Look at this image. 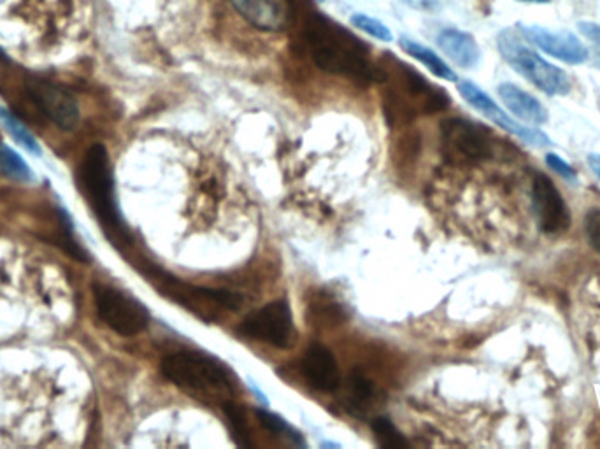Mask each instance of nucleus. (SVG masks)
<instances>
[{"label":"nucleus","instance_id":"1","mask_svg":"<svg viewBox=\"0 0 600 449\" xmlns=\"http://www.w3.org/2000/svg\"><path fill=\"white\" fill-rule=\"evenodd\" d=\"M302 34L313 62L322 71L364 83L385 81V69L372 62L369 46L322 13L306 16Z\"/></svg>","mask_w":600,"mask_h":449},{"label":"nucleus","instance_id":"2","mask_svg":"<svg viewBox=\"0 0 600 449\" xmlns=\"http://www.w3.org/2000/svg\"><path fill=\"white\" fill-rule=\"evenodd\" d=\"M78 183L109 241H113L120 248L132 243L129 230L123 225L116 207L113 172L108 151L104 146L95 144L86 151L85 160L79 167Z\"/></svg>","mask_w":600,"mask_h":449},{"label":"nucleus","instance_id":"3","mask_svg":"<svg viewBox=\"0 0 600 449\" xmlns=\"http://www.w3.org/2000/svg\"><path fill=\"white\" fill-rule=\"evenodd\" d=\"M160 369L165 378L183 390L230 395L236 388L232 372L220 360L199 351H179L167 355Z\"/></svg>","mask_w":600,"mask_h":449},{"label":"nucleus","instance_id":"4","mask_svg":"<svg viewBox=\"0 0 600 449\" xmlns=\"http://www.w3.org/2000/svg\"><path fill=\"white\" fill-rule=\"evenodd\" d=\"M497 48L502 58L520 76L539 88L546 95H567L572 90L571 78L557 65L544 60L537 51L525 43L522 34L515 29H504L497 36Z\"/></svg>","mask_w":600,"mask_h":449},{"label":"nucleus","instance_id":"5","mask_svg":"<svg viewBox=\"0 0 600 449\" xmlns=\"http://www.w3.org/2000/svg\"><path fill=\"white\" fill-rule=\"evenodd\" d=\"M393 88L386 97L388 113L395 115H415V113H436L450 106V95L432 85L420 76L415 69L393 60Z\"/></svg>","mask_w":600,"mask_h":449},{"label":"nucleus","instance_id":"6","mask_svg":"<svg viewBox=\"0 0 600 449\" xmlns=\"http://www.w3.org/2000/svg\"><path fill=\"white\" fill-rule=\"evenodd\" d=\"M499 139L481 123L450 118L441 125V150L451 164L472 165L492 158Z\"/></svg>","mask_w":600,"mask_h":449},{"label":"nucleus","instance_id":"7","mask_svg":"<svg viewBox=\"0 0 600 449\" xmlns=\"http://www.w3.org/2000/svg\"><path fill=\"white\" fill-rule=\"evenodd\" d=\"M93 297L97 304V313L116 334L132 337L143 332L150 323V313L139 300L130 297L129 293L118 290L115 286L93 285Z\"/></svg>","mask_w":600,"mask_h":449},{"label":"nucleus","instance_id":"8","mask_svg":"<svg viewBox=\"0 0 600 449\" xmlns=\"http://www.w3.org/2000/svg\"><path fill=\"white\" fill-rule=\"evenodd\" d=\"M293 316L286 300H276L244 318L239 334L276 348H288L293 341Z\"/></svg>","mask_w":600,"mask_h":449},{"label":"nucleus","instance_id":"9","mask_svg":"<svg viewBox=\"0 0 600 449\" xmlns=\"http://www.w3.org/2000/svg\"><path fill=\"white\" fill-rule=\"evenodd\" d=\"M458 92L462 93L465 102L471 104L474 109H478L481 115L488 118L490 122L495 123L500 129L506 130L513 136L520 137L525 143L532 144L536 148H544L551 146L550 137L543 134L541 130L532 129V127H523L520 123L515 122L508 113H504L502 107L497 106V102L483 92L479 86L474 85L471 81H462L458 85Z\"/></svg>","mask_w":600,"mask_h":449},{"label":"nucleus","instance_id":"10","mask_svg":"<svg viewBox=\"0 0 600 449\" xmlns=\"http://www.w3.org/2000/svg\"><path fill=\"white\" fill-rule=\"evenodd\" d=\"M532 202L539 227L546 234L558 236L571 227V213L562 193L546 174H537L532 183Z\"/></svg>","mask_w":600,"mask_h":449},{"label":"nucleus","instance_id":"11","mask_svg":"<svg viewBox=\"0 0 600 449\" xmlns=\"http://www.w3.org/2000/svg\"><path fill=\"white\" fill-rule=\"evenodd\" d=\"M516 29L522 34L525 41H529L539 50L562 60L565 64H585L590 55L585 44L567 30H551L541 27V25H518Z\"/></svg>","mask_w":600,"mask_h":449},{"label":"nucleus","instance_id":"12","mask_svg":"<svg viewBox=\"0 0 600 449\" xmlns=\"http://www.w3.org/2000/svg\"><path fill=\"white\" fill-rule=\"evenodd\" d=\"M27 88L39 111L46 118H50L57 127L62 130L76 127L79 120V107L76 100L72 99L71 93L43 79H32Z\"/></svg>","mask_w":600,"mask_h":449},{"label":"nucleus","instance_id":"13","mask_svg":"<svg viewBox=\"0 0 600 449\" xmlns=\"http://www.w3.org/2000/svg\"><path fill=\"white\" fill-rule=\"evenodd\" d=\"M237 13L255 29L279 32L290 18L288 0H230Z\"/></svg>","mask_w":600,"mask_h":449},{"label":"nucleus","instance_id":"14","mask_svg":"<svg viewBox=\"0 0 600 449\" xmlns=\"http://www.w3.org/2000/svg\"><path fill=\"white\" fill-rule=\"evenodd\" d=\"M300 369L304 378L308 379L309 385L315 386L320 392H334L341 381L336 357L322 344L309 346L302 358Z\"/></svg>","mask_w":600,"mask_h":449},{"label":"nucleus","instance_id":"15","mask_svg":"<svg viewBox=\"0 0 600 449\" xmlns=\"http://www.w3.org/2000/svg\"><path fill=\"white\" fill-rule=\"evenodd\" d=\"M499 97L504 102V106L508 107L509 111L520 118L525 123L530 125H544L548 122V111L546 107L532 97L530 93L525 92L522 88L513 85V83H502L497 88Z\"/></svg>","mask_w":600,"mask_h":449},{"label":"nucleus","instance_id":"16","mask_svg":"<svg viewBox=\"0 0 600 449\" xmlns=\"http://www.w3.org/2000/svg\"><path fill=\"white\" fill-rule=\"evenodd\" d=\"M437 44L446 57H450L462 69H474L481 60L476 39L464 30L444 29L437 36Z\"/></svg>","mask_w":600,"mask_h":449},{"label":"nucleus","instance_id":"17","mask_svg":"<svg viewBox=\"0 0 600 449\" xmlns=\"http://www.w3.org/2000/svg\"><path fill=\"white\" fill-rule=\"evenodd\" d=\"M400 48L408 53L409 57L415 58L420 64L425 65L437 78L446 79V81H457V74L451 69L450 65L444 62L443 58L437 55L436 51L430 50L427 46L408 39L400 37Z\"/></svg>","mask_w":600,"mask_h":449},{"label":"nucleus","instance_id":"18","mask_svg":"<svg viewBox=\"0 0 600 449\" xmlns=\"http://www.w3.org/2000/svg\"><path fill=\"white\" fill-rule=\"evenodd\" d=\"M223 413L227 416L229 421L230 435L236 442L237 446H244V448H250L251 446V434L250 427H248V421L244 416L243 407L237 406L234 402H223Z\"/></svg>","mask_w":600,"mask_h":449},{"label":"nucleus","instance_id":"19","mask_svg":"<svg viewBox=\"0 0 600 449\" xmlns=\"http://www.w3.org/2000/svg\"><path fill=\"white\" fill-rule=\"evenodd\" d=\"M372 430H374L381 448H408L406 437L400 434L399 430L395 428V425L388 418H376V420L372 421Z\"/></svg>","mask_w":600,"mask_h":449},{"label":"nucleus","instance_id":"20","mask_svg":"<svg viewBox=\"0 0 600 449\" xmlns=\"http://www.w3.org/2000/svg\"><path fill=\"white\" fill-rule=\"evenodd\" d=\"M351 25L355 29L365 32L367 36L374 37V39L383 41V43H392L393 41L392 30L388 29L385 23L379 22V20L372 18V16L364 15V13H355V15L351 16Z\"/></svg>","mask_w":600,"mask_h":449},{"label":"nucleus","instance_id":"21","mask_svg":"<svg viewBox=\"0 0 600 449\" xmlns=\"http://www.w3.org/2000/svg\"><path fill=\"white\" fill-rule=\"evenodd\" d=\"M0 165H2V171L11 178L18 179V181L30 179L29 165L25 164L15 151L9 150L2 144H0Z\"/></svg>","mask_w":600,"mask_h":449},{"label":"nucleus","instance_id":"22","mask_svg":"<svg viewBox=\"0 0 600 449\" xmlns=\"http://www.w3.org/2000/svg\"><path fill=\"white\" fill-rule=\"evenodd\" d=\"M0 120H2V123L8 127L9 132H11V134H13L27 150H32L34 153H41V148H39V144H37L34 136L30 134L29 130L23 127L22 122H20L16 116L11 115L6 109H0Z\"/></svg>","mask_w":600,"mask_h":449},{"label":"nucleus","instance_id":"23","mask_svg":"<svg viewBox=\"0 0 600 449\" xmlns=\"http://www.w3.org/2000/svg\"><path fill=\"white\" fill-rule=\"evenodd\" d=\"M257 416L260 423H262V427L267 428L269 432H274V434H286L293 442H295V444L306 446L304 441H302V437H300L292 427H288L286 421L281 420L276 414L269 413V411H265V409H258Z\"/></svg>","mask_w":600,"mask_h":449},{"label":"nucleus","instance_id":"24","mask_svg":"<svg viewBox=\"0 0 600 449\" xmlns=\"http://www.w3.org/2000/svg\"><path fill=\"white\" fill-rule=\"evenodd\" d=\"M585 229L588 241L600 253V209H590L586 213Z\"/></svg>","mask_w":600,"mask_h":449},{"label":"nucleus","instance_id":"25","mask_svg":"<svg viewBox=\"0 0 600 449\" xmlns=\"http://www.w3.org/2000/svg\"><path fill=\"white\" fill-rule=\"evenodd\" d=\"M578 29L592 44L595 60H597V65L600 67V23L579 22Z\"/></svg>","mask_w":600,"mask_h":449},{"label":"nucleus","instance_id":"26","mask_svg":"<svg viewBox=\"0 0 600 449\" xmlns=\"http://www.w3.org/2000/svg\"><path fill=\"white\" fill-rule=\"evenodd\" d=\"M372 390H374V386H372L369 379L365 378L364 374L355 372V374L351 376V392L355 393L357 399H369L372 395Z\"/></svg>","mask_w":600,"mask_h":449},{"label":"nucleus","instance_id":"27","mask_svg":"<svg viewBox=\"0 0 600 449\" xmlns=\"http://www.w3.org/2000/svg\"><path fill=\"white\" fill-rule=\"evenodd\" d=\"M546 164L550 165V169H553L557 174H560L562 178L571 179V181L572 179L578 178V174L572 169L571 165L567 164L565 160H562V158L555 155V153H548V155H546Z\"/></svg>","mask_w":600,"mask_h":449},{"label":"nucleus","instance_id":"28","mask_svg":"<svg viewBox=\"0 0 600 449\" xmlns=\"http://www.w3.org/2000/svg\"><path fill=\"white\" fill-rule=\"evenodd\" d=\"M588 164L592 167L593 174L600 179V155H597V153L590 155V157H588Z\"/></svg>","mask_w":600,"mask_h":449},{"label":"nucleus","instance_id":"29","mask_svg":"<svg viewBox=\"0 0 600 449\" xmlns=\"http://www.w3.org/2000/svg\"><path fill=\"white\" fill-rule=\"evenodd\" d=\"M250 386H251V390H253V393H255V397H257V399L260 400V402H262V404H264V406H267V399H265L264 393H262V390H260V388H258V386L255 385V383H253V381H250Z\"/></svg>","mask_w":600,"mask_h":449},{"label":"nucleus","instance_id":"30","mask_svg":"<svg viewBox=\"0 0 600 449\" xmlns=\"http://www.w3.org/2000/svg\"><path fill=\"white\" fill-rule=\"evenodd\" d=\"M404 2H408L411 6H423V4H427L429 0H404Z\"/></svg>","mask_w":600,"mask_h":449},{"label":"nucleus","instance_id":"31","mask_svg":"<svg viewBox=\"0 0 600 449\" xmlns=\"http://www.w3.org/2000/svg\"><path fill=\"white\" fill-rule=\"evenodd\" d=\"M520 2H527V4H546L550 0H520Z\"/></svg>","mask_w":600,"mask_h":449},{"label":"nucleus","instance_id":"32","mask_svg":"<svg viewBox=\"0 0 600 449\" xmlns=\"http://www.w3.org/2000/svg\"><path fill=\"white\" fill-rule=\"evenodd\" d=\"M320 2H323V0H320Z\"/></svg>","mask_w":600,"mask_h":449}]
</instances>
